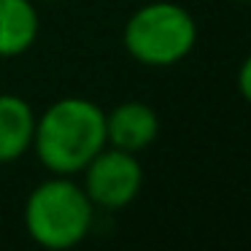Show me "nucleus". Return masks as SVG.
<instances>
[{"instance_id": "nucleus-6", "label": "nucleus", "mask_w": 251, "mask_h": 251, "mask_svg": "<svg viewBox=\"0 0 251 251\" xmlns=\"http://www.w3.org/2000/svg\"><path fill=\"white\" fill-rule=\"evenodd\" d=\"M35 111L19 95H0V165L17 162L33 149Z\"/></svg>"}, {"instance_id": "nucleus-9", "label": "nucleus", "mask_w": 251, "mask_h": 251, "mask_svg": "<svg viewBox=\"0 0 251 251\" xmlns=\"http://www.w3.org/2000/svg\"><path fill=\"white\" fill-rule=\"evenodd\" d=\"M243 3H249V0H243Z\"/></svg>"}, {"instance_id": "nucleus-7", "label": "nucleus", "mask_w": 251, "mask_h": 251, "mask_svg": "<svg viewBox=\"0 0 251 251\" xmlns=\"http://www.w3.org/2000/svg\"><path fill=\"white\" fill-rule=\"evenodd\" d=\"M41 19L33 0H0V57H19L35 44Z\"/></svg>"}, {"instance_id": "nucleus-3", "label": "nucleus", "mask_w": 251, "mask_h": 251, "mask_svg": "<svg viewBox=\"0 0 251 251\" xmlns=\"http://www.w3.org/2000/svg\"><path fill=\"white\" fill-rule=\"evenodd\" d=\"M122 41L135 62L146 68H170L195 49L197 22L178 3L154 0L127 19Z\"/></svg>"}, {"instance_id": "nucleus-5", "label": "nucleus", "mask_w": 251, "mask_h": 251, "mask_svg": "<svg viewBox=\"0 0 251 251\" xmlns=\"http://www.w3.org/2000/svg\"><path fill=\"white\" fill-rule=\"evenodd\" d=\"M159 135V116L151 105L141 100L119 103L114 111L105 114V141L108 146L122 151H143Z\"/></svg>"}, {"instance_id": "nucleus-2", "label": "nucleus", "mask_w": 251, "mask_h": 251, "mask_svg": "<svg viewBox=\"0 0 251 251\" xmlns=\"http://www.w3.org/2000/svg\"><path fill=\"white\" fill-rule=\"evenodd\" d=\"M95 222V205L84 186L73 184L71 176H54L41 181L25 202L27 235L49 251H68L89 235Z\"/></svg>"}, {"instance_id": "nucleus-8", "label": "nucleus", "mask_w": 251, "mask_h": 251, "mask_svg": "<svg viewBox=\"0 0 251 251\" xmlns=\"http://www.w3.org/2000/svg\"><path fill=\"white\" fill-rule=\"evenodd\" d=\"M238 92L243 95L246 103H251V54L243 60V65L238 71Z\"/></svg>"}, {"instance_id": "nucleus-4", "label": "nucleus", "mask_w": 251, "mask_h": 251, "mask_svg": "<svg viewBox=\"0 0 251 251\" xmlns=\"http://www.w3.org/2000/svg\"><path fill=\"white\" fill-rule=\"evenodd\" d=\"M81 173L87 197L95 208H105V211L127 208L141 195L143 186V168L138 162V154L114 146L98 151Z\"/></svg>"}, {"instance_id": "nucleus-1", "label": "nucleus", "mask_w": 251, "mask_h": 251, "mask_svg": "<svg viewBox=\"0 0 251 251\" xmlns=\"http://www.w3.org/2000/svg\"><path fill=\"white\" fill-rule=\"evenodd\" d=\"M105 146V111L87 98H60L35 116V157L54 176L81 173Z\"/></svg>"}]
</instances>
